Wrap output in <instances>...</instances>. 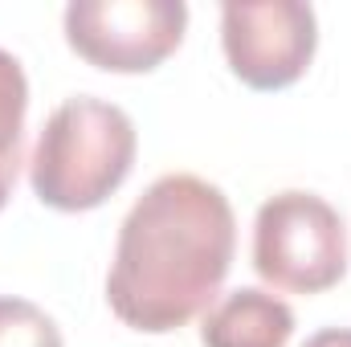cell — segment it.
Listing matches in <instances>:
<instances>
[{
    "instance_id": "cell-1",
    "label": "cell",
    "mask_w": 351,
    "mask_h": 347,
    "mask_svg": "<svg viewBox=\"0 0 351 347\" xmlns=\"http://www.w3.org/2000/svg\"><path fill=\"white\" fill-rule=\"evenodd\" d=\"M233 250L237 221L229 196L192 172L160 176L119 229L106 302L143 335L180 331L217 298Z\"/></svg>"
},
{
    "instance_id": "cell-2",
    "label": "cell",
    "mask_w": 351,
    "mask_h": 347,
    "mask_svg": "<svg viewBox=\"0 0 351 347\" xmlns=\"http://www.w3.org/2000/svg\"><path fill=\"white\" fill-rule=\"evenodd\" d=\"M139 135L123 106L78 94L66 98L41 127L29 180L41 204L58 213H90L135 168Z\"/></svg>"
},
{
    "instance_id": "cell-3",
    "label": "cell",
    "mask_w": 351,
    "mask_h": 347,
    "mask_svg": "<svg viewBox=\"0 0 351 347\" xmlns=\"http://www.w3.org/2000/svg\"><path fill=\"white\" fill-rule=\"evenodd\" d=\"M254 270L290 294H323L348 274L343 217L315 192L269 196L254 221Z\"/></svg>"
},
{
    "instance_id": "cell-4",
    "label": "cell",
    "mask_w": 351,
    "mask_h": 347,
    "mask_svg": "<svg viewBox=\"0 0 351 347\" xmlns=\"http://www.w3.org/2000/svg\"><path fill=\"white\" fill-rule=\"evenodd\" d=\"M188 29L184 0H74L66 41L106 74H147L180 49Z\"/></svg>"
},
{
    "instance_id": "cell-5",
    "label": "cell",
    "mask_w": 351,
    "mask_h": 347,
    "mask_svg": "<svg viewBox=\"0 0 351 347\" xmlns=\"http://www.w3.org/2000/svg\"><path fill=\"white\" fill-rule=\"evenodd\" d=\"M221 45L245 86L286 90L315 58L319 21L302 0H229L221 8Z\"/></svg>"
},
{
    "instance_id": "cell-6",
    "label": "cell",
    "mask_w": 351,
    "mask_h": 347,
    "mask_svg": "<svg viewBox=\"0 0 351 347\" xmlns=\"http://www.w3.org/2000/svg\"><path fill=\"white\" fill-rule=\"evenodd\" d=\"M294 335V311L258 286L225 294L200 323L204 347H286Z\"/></svg>"
},
{
    "instance_id": "cell-7",
    "label": "cell",
    "mask_w": 351,
    "mask_h": 347,
    "mask_svg": "<svg viewBox=\"0 0 351 347\" xmlns=\"http://www.w3.org/2000/svg\"><path fill=\"white\" fill-rule=\"evenodd\" d=\"M25 110H29L25 70L8 49H0V208L8 204L16 172L25 164Z\"/></svg>"
},
{
    "instance_id": "cell-8",
    "label": "cell",
    "mask_w": 351,
    "mask_h": 347,
    "mask_svg": "<svg viewBox=\"0 0 351 347\" xmlns=\"http://www.w3.org/2000/svg\"><path fill=\"white\" fill-rule=\"evenodd\" d=\"M0 347H62V331L37 302L0 298Z\"/></svg>"
},
{
    "instance_id": "cell-9",
    "label": "cell",
    "mask_w": 351,
    "mask_h": 347,
    "mask_svg": "<svg viewBox=\"0 0 351 347\" xmlns=\"http://www.w3.org/2000/svg\"><path fill=\"white\" fill-rule=\"evenodd\" d=\"M302 347H351V331L348 327H327V331L311 335Z\"/></svg>"
}]
</instances>
